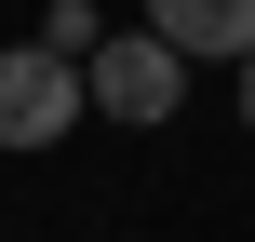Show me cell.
<instances>
[{
    "label": "cell",
    "mask_w": 255,
    "mask_h": 242,
    "mask_svg": "<svg viewBox=\"0 0 255 242\" xmlns=\"http://www.w3.org/2000/svg\"><path fill=\"white\" fill-rule=\"evenodd\" d=\"M175 94H188V67H175V54L148 40V27H108V40L81 54V108L134 121V135H148V121H175Z\"/></svg>",
    "instance_id": "6da1fadb"
},
{
    "label": "cell",
    "mask_w": 255,
    "mask_h": 242,
    "mask_svg": "<svg viewBox=\"0 0 255 242\" xmlns=\"http://www.w3.org/2000/svg\"><path fill=\"white\" fill-rule=\"evenodd\" d=\"M81 121V67L40 40H0V148H54Z\"/></svg>",
    "instance_id": "7a4b0ae2"
},
{
    "label": "cell",
    "mask_w": 255,
    "mask_h": 242,
    "mask_svg": "<svg viewBox=\"0 0 255 242\" xmlns=\"http://www.w3.org/2000/svg\"><path fill=\"white\" fill-rule=\"evenodd\" d=\"M148 40L175 67H242L255 54V0H148Z\"/></svg>",
    "instance_id": "3957f363"
},
{
    "label": "cell",
    "mask_w": 255,
    "mask_h": 242,
    "mask_svg": "<svg viewBox=\"0 0 255 242\" xmlns=\"http://www.w3.org/2000/svg\"><path fill=\"white\" fill-rule=\"evenodd\" d=\"M94 40H108V13H94V0H54V13H40V54H67V67H81Z\"/></svg>",
    "instance_id": "277c9868"
},
{
    "label": "cell",
    "mask_w": 255,
    "mask_h": 242,
    "mask_svg": "<svg viewBox=\"0 0 255 242\" xmlns=\"http://www.w3.org/2000/svg\"><path fill=\"white\" fill-rule=\"evenodd\" d=\"M242 135H255V54H242Z\"/></svg>",
    "instance_id": "5b68a950"
}]
</instances>
